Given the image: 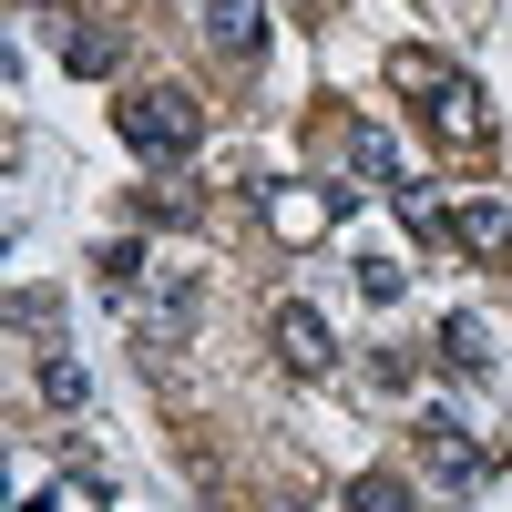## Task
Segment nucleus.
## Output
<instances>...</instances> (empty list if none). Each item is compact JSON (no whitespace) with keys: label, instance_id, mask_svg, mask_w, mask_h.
<instances>
[{"label":"nucleus","instance_id":"1","mask_svg":"<svg viewBox=\"0 0 512 512\" xmlns=\"http://www.w3.org/2000/svg\"><path fill=\"white\" fill-rule=\"evenodd\" d=\"M113 134L134 144L144 164H175V154L205 144V103L185 93V82H134V93L113 103Z\"/></svg>","mask_w":512,"mask_h":512},{"label":"nucleus","instance_id":"2","mask_svg":"<svg viewBox=\"0 0 512 512\" xmlns=\"http://www.w3.org/2000/svg\"><path fill=\"white\" fill-rule=\"evenodd\" d=\"M390 82H400V93H420V113H431V134H441V144H482V134H492L482 82H472V72H451L441 52H390Z\"/></svg>","mask_w":512,"mask_h":512},{"label":"nucleus","instance_id":"3","mask_svg":"<svg viewBox=\"0 0 512 512\" xmlns=\"http://www.w3.org/2000/svg\"><path fill=\"white\" fill-rule=\"evenodd\" d=\"M420 461H431V482H451V492H482V482H492V451L461 431L451 410H431V420H420Z\"/></svg>","mask_w":512,"mask_h":512},{"label":"nucleus","instance_id":"4","mask_svg":"<svg viewBox=\"0 0 512 512\" xmlns=\"http://www.w3.org/2000/svg\"><path fill=\"white\" fill-rule=\"evenodd\" d=\"M267 338H277V359H287L297 379H328V369H338V328L308 308V297H287V308L267 318Z\"/></svg>","mask_w":512,"mask_h":512},{"label":"nucleus","instance_id":"5","mask_svg":"<svg viewBox=\"0 0 512 512\" xmlns=\"http://www.w3.org/2000/svg\"><path fill=\"white\" fill-rule=\"evenodd\" d=\"M205 41L226 62H256L267 52V0H205Z\"/></svg>","mask_w":512,"mask_h":512},{"label":"nucleus","instance_id":"6","mask_svg":"<svg viewBox=\"0 0 512 512\" xmlns=\"http://www.w3.org/2000/svg\"><path fill=\"white\" fill-rule=\"evenodd\" d=\"M256 195H267V226H277L287 246H308V236H318V226L338 216V205H349L338 185H328V195H297V185H256Z\"/></svg>","mask_w":512,"mask_h":512},{"label":"nucleus","instance_id":"7","mask_svg":"<svg viewBox=\"0 0 512 512\" xmlns=\"http://www.w3.org/2000/svg\"><path fill=\"white\" fill-rule=\"evenodd\" d=\"M349 175H359V185H390V195H400V144L379 134V123H349Z\"/></svg>","mask_w":512,"mask_h":512},{"label":"nucleus","instance_id":"8","mask_svg":"<svg viewBox=\"0 0 512 512\" xmlns=\"http://www.w3.org/2000/svg\"><path fill=\"white\" fill-rule=\"evenodd\" d=\"M441 359H451L461 379H482V369H492V328H482V318H441Z\"/></svg>","mask_w":512,"mask_h":512},{"label":"nucleus","instance_id":"9","mask_svg":"<svg viewBox=\"0 0 512 512\" xmlns=\"http://www.w3.org/2000/svg\"><path fill=\"white\" fill-rule=\"evenodd\" d=\"M62 62H72V72H93V82L123 72V31H82V21H72V31H62Z\"/></svg>","mask_w":512,"mask_h":512},{"label":"nucleus","instance_id":"10","mask_svg":"<svg viewBox=\"0 0 512 512\" xmlns=\"http://www.w3.org/2000/svg\"><path fill=\"white\" fill-rule=\"evenodd\" d=\"M41 400H52V410H82V400H93V379H82V359L41 349Z\"/></svg>","mask_w":512,"mask_h":512},{"label":"nucleus","instance_id":"11","mask_svg":"<svg viewBox=\"0 0 512 512\" xmlns=\"http://www.w3.org/2000/svg\"><path fill=\"white\" fill-rule=\"evenodd\" d=\"M349 512H410V482L400 472H359L349 482Z\"/></svg>","mask_w":512,"mask_h":512},{"label":"nucleus","instance_id":"12","mask_svg":"<svg viewBox=\"0 0 512 512\" xmlns=\"http://www.w3.org/2000/svg\"><path fill=\"white\" fill-rule=\"evenodd\" d=\"M461 246H472V256H502V246H512V216H502V205H472V216H461Z\"/></svg>","mask_w":512,"mask_h":512},{"label":"nucleus","instance_id":"13","mask_svg":"<svg viewBox=\"0 0 512 512\" xmlns=\"http://www.w3.org/2000/svg\"><path fill=\"white\" fill-rule=\"evenodd\" d=\"M93 267H103V287L123 297V287H134V277H144V246H134V236H123V246H103V256H93Z\"/></svg>","mask_w":512,"mask_h":512},{"label":"nucleus","instance_id":"14","mask_svg":"<svg viewBox=\"0 0 512 512\" xmlns=\"http://www.w3.org/2000/svg\"><path fill=\"white\" fill-rule=\"evenodd\" d=\"M277 512H297V502H277Z\"/></svg>","mask_w":512,"mask_h":512}]
</instances>
